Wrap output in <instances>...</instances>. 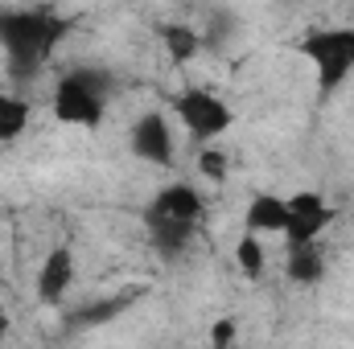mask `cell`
I'll list each match as a JSON object with an SVG mask.
<instances>
[{"label": "cell", "mask_w": 354, "mask_h": 349, "mask_svg": "<svg viewBox=\"0 0 354 349\" xmlns=\"http://www.w3.org/2000/svg\"><path fill=\"white\" fill-rule=\"evenodd\" d=\"M62 33H66V25L54 8H8V12H0V46L8 50V62L17 74H33L54 54Z\"/></svg>", "instance_id": "cell-1"}, {"label": "cell", "mask_w": 354, "mask_h": 349, "mask_svg": "<svg viewBox=\"0 0 354 349\" xmlns=\"http://www.w3.org/2000/svg\"><path fill=\"white\" fill-rule=\"evenodd\" d=\"M107 74L103 70H75L54 90V115L71 128H95L107 107Z\"/></svg>", "instance_id": "cell-2"}, {"label": "cell", "mask_w": 354, "mask_h": 349, "mask_svg": "<svg viewBox=\"0 0 354 349\" xmlns=\"http://www.w3.org/2000/svg\"><path fill=\"white\" fill-rule=\"evenodd\" d=\"M301 54L317 66L322 90H334L351 79L354 70V29H322L301 41Z\"/></svg>", "instance_id": "cell-3"}, {"label": "cell", "mask_w": 354, "mask_h": 349, "mask_svg": "<svg viewBox=\"0 0 354 349\" xmlns=\"http://www.w3.org/2000/svg\"><path fill=\"white\" fill-rule=\"evenodd\" d=\"M177 119L185 123L189 136L214 140V136H223L231 128V107L223 99H214L210 90L194 87V90H185V94H177Z\"/></svg>", "instance_id": "cell-4"}, {"label": "cell", "mask_w": 354, "mask_h": 349, "mask_svg": "<svg viewBox=\"0 0 354 349\" xmlns=\"http://www.w3.org/2000/svg\"><path fill=\"white\" fill-rule=\"evenodd\" d=\"M288 201V226H284V239H288V251L297 247H313V239L330 226V206L322 193H292L284 197Z\"/></svg>", "instance_id": "cell-5"}, {"label": "cell", "mask_w": 354, "mask_h": 349, "mask_svg": "<svg viewBox=\"0 0 354 349\" xmlns=\"http://www.w3.org/2000/svg\"><path fill=\"white\" fill-rule=\"evenodd\" d=\"M132 152L149 165H169L174 161V132L165 123V115H140L132 123Z\"/></svg>", "instance_id": "cell-6"}, {"label": "cell", "mask_w": 354, "mask_h": 349, "mask_svg": "<svg viewBox=\"0 0 354 349\" xmlns=\"http://www.w3.org/2000/svg\"><path fill=\"white\" fill-rule=\"evenodd\" d=\"M149 218H161V222H185V226H194L198 218H202V197H198V189L194 185H165L157 197H153V210H149Z\"/></svg>", "instance_id": "cell-7"}, {"label": "cell", "mask_w": 354, "mask_h": 349, "mask_svg": "<svg viewBox=\"0 0 354 349\" xmlns=\"http://www.w3.org/2000/svg\"><path fill=\"white\" fill-rule=\"evenodd\" d=\"M71 279H75V255H71L66 247H58V251L46 255L41 271H37V296H41L46 304H58V300L66 296Z\"/></svg>", "instance_id": "cell-8"}, {"label": "cell", "mask_w": 354, "mask_h": 349, "mask_svg": "<svg viewBox=\"0 0 354 349\" xmlns=\"http://www.w3.org/2000/svg\"><path fill=\"white\" fill-rule=\"evenodd\" d=\"M243 222H248L252 235H284V226H288V201L272 197V193H256L248 201Z\"/></svg>", "instance_id": "cell-9"}, {"label": "cell", "mask_w": 354, "mask_h": 349, "mask_svg": "<svg viewBox=\"0 0 354 349\" xmlns=\"http://www.w3.org/2000/svg\"><path fill=\"white\" fill-rule=\"evenodd\" d=\"M189 235H194V226H185V222H161V218H149V239H153V247H157L165 259H174V255L185 251Z\"/></svg>", "instance_id": "cell-10"}, {"label": "cell", "mask_w": 354, "mask_h": 349, "mask_svg": "<svg viewBox=\"0 0 354 349\" xmlns=\"http://www.w3.org/2000/svg\"><path fill=\"white\" fill-rule=\"evenodd\" d=\"M25 128H29V103L0 90V140L8 144V140H17Z\"/></svg>", "instance_id": "cell-11"}, {"label": "cell", "mask_w": 354, "mask_h": 349, "mask_svg": "<svg viewBox=\"0 0 354 349\" xmlns=\"http://www.w3.org/2000/svg\"><path fill=\"white\" fill-rule=\"evenodd\" d=\"M326 275V263L317 255V247H297L288 251V279L292 283H317Z\"/></svg>", "instance_id": "cell-12"}, {"label": "cell", "mask_w": 354, "mask_h": 349, "mask_svg": "<svg viewBox=\"0 0 354 349\" xmlns=\"http://www.w3.org/2000/svg\"><path fill=\"white\" fill-rule=\"evenodd\" d=\"M235 263L243 267V275H264V247H260V239L256 235H243L239 243H235Z\"/></svg>", "instance_id": "cell-13"}, {"label": "cell", "mask_w": 354, "mask_h": 349, "mask_svg": "<svg viewBox=\"0 0 354 349\" xmlns=\"http://www.w3.org/2000/svg\"><path fill=\"white\" fill-rule=\"evenodd\" d=\"M165 50H169V58H177V62L194 58V54H198V33H194V29H185V25L165 29Z\"/></svg>", "instance_id": "cell-14"}, {"label": "cell", "mask_w": 354, "mask_h": 349, "mask_svg": "<svg viewBox=\"0 0 354 349\" xmlns=\"http://www.w3.org/2000/svg\"><path fill=\"white\" fill-rule=\"evenodd\" d=\"M198 169H202V177H210V181H223L227 177V157L218 148H202L198 152Z\"/></svg>", "instance_id": "cell-15"}, {"label": "cell", "mask_w": 354, "mask_h": 349, "mask_svg": "<svg viewBox=\"0 0 354 349\" xmlns=\"http://www.w3.org/2000/svg\"><path fill=\"white\" fill-rule=\"evenodd\" d=\"M210 337H214V349H227L231 346V337H235V321H218Z\"/></svg>", "instance_id": "cell-16"}]
</instances>
